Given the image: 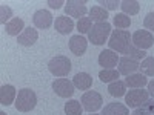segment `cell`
Masks as SVG:
<instances>
[{"instance_id": "cell-1", "label": "cell", "mask_w": 154, "mask_h": 115, "mask_svg": "<svg viewBox=\"0 0 154 115\" xmlns=\"http://www.w3.org/2000/svg\"><path fill=\"white\" fill-rule=\"evenodd\" d=\"M108 46L111 51L119 54H126V51L133 46V35L125 29H114L109 35Z\"/></svg>"}, {"instance_id": "cell-2", "label": "cell", "mask_w": 154, "mask_h": 115, "mask_svg": "<svg viewBox=\"0 0 154 115\" xmlns=\"http://www.w3.org/2000/svg\"><path fill=\"white\" fill-rule=\"evenodd\" d=\"M14 105L19 112H31L37 105V95L34 91H31L28 87L20 89L17 92V98H16Z\"/></svg>"}, {"instance_id": "cell-3", "label": "cell", "mask_w": 154, "mask_h": 115, "mask_svg": "<svg viewBox=\"0 0 154 115\" xmlns=\"http://www.w3.org/2000/svg\"><path fill=\"white\" fill-rule=\"evenodd\" d=\"M111 25L108 22H103V23H96L93 25L91 31L88 32V40L91 42L93 45L96 46H100V45H105V42L108 40V37L111 35Z\"/></svg>"}, {"instance_id": "cell-4", "label": "cell", "mask_w": 154, "mask_h": 115, "mask_svg": "<svg viewBox=\"0 0 154 115\" xmlns=\"http://www.w3.org/2000/svg\"><path fill=\"white\" fill-rule=\"evenodd\" d=\"M48 69L54 77H65L71 72V60L65 55H56L48 63Z\"/></svg>"}, {"instance_id": "cell-5", "label": "cell", "mask_w": 154, "mask_h": 115, "mask_svg": "<svg viewBox=\"0 0 154 115\" xmlns=\"http://www.w3.org/2000/svg\"><path fill=\"white\" fill-rule=\"evenodd\" d=\"M80 103L83 106V109L89 114H96L100 108H102V103H103V98L102 95L96 91H86L82 98H80Z\"/></svg>"}, {"instance_id": "cell-6", "label": "cell", "mask_w": 154, "mask_h": 115, "mask_svg": "<svg viewBox=\"0 0 154 115\" xmlns=\"http://www.w3.org/2000/svg\"><path fill=\"white\" fill-rule=\"evenodd\" d=\"M149 100V94L148 91H143V89H133L125 95V103L128 108L137 109L142 105H145L146 101Z\"/></svg>"}, {"instance_id": "cell-7", "label": "cell", "mask_w": 154, "mask_h": 115, "mask_svg": "<svg viewBox=\"0 0 154 115\" xmlns=\"http://www.w3.org/2000/svg\"><path fill=\"white\" fill-rule=\"evenodd\" d=\"M152 43H154V37H152V34H151L149 31H146V29H137V31L133 34V45H134L136 48H139V49L145 51V49L151 48Z\"/></svg>"}, {"instance_id": "cell-8", "label": "cell", "mask_w": 154, "mask_h": 115, "mask_svg": "<svg viewBox=\"0 0 154 115\" xmlns=\"http://www.w3.org/2000/svg\"><path fill=\"white\" fill-rule=\"evenodd\" d=\"M74 83L68 78H56L53 81V91L62 97V98H68V97H72L74 94Z\"/></svg>"}, {"instance_id": "cell-9", "label": "cell", "mask_w": 154, "mask_h": 115, "mask_svg": "<svg viewBox=\"0 0 154 115\" xmlns=\"http://www.w3.org/2000/svg\"><path fill=\"white\" fill-rule=\"evenodd\" d=\"M65 12L69 17H75V19H82L86 14V2L85 0H68L65 3Z\"/></svg>"}, {"instance_id": "cell-10", "label": "cell", "mask_w": 154, "mask_h": 115, "mask_svg": "<svg viewBox=\"0 0 154 115\" xmlns=\"http://www.w3.org/2000/svg\"><path fill=\"white\" fill-rule=\"evenodd\" d=\"M119 55L117 52H114V51L111 49H105V51H102V52L99 54V65L103 68V69H114V66H117V63H119Z\"/></svg>"}, {"instance_id": "cell-11", "label": "cell", "mask_w": 154, "mask_h": 115, "mask_svg": "<svg viewBox=\"0 0 154 115\" xmlns=\"http://www.w3.org/2000/svg\"><path fill=\"white\" fill-rule=\"evenodd\" d=\"M32 22H34V26L38 29H48L51 25H53V16L51 12L46 9H38L34 12L32 16Z\"/></svg>"}, {"instance_id": "cell-12", "label": "cell", "mask_w": 154, "mask_h": 115, "mask_svg": "<svg viewBox=\"0 0 154 115\" xmlns=\"http://www.w3.org/2000/svg\"><path fill=\"white\" fill-rule=\"evenodd\" d=\"M139 68H140V63L137 61V60H133V58H130V57H122L120 60H119V72H120V75H133V74H136L137 71H139Z\"/></svg>"}, {"instance_id": "cell-13", "label": "cell", "mask_w": 154, "mask_h": 115, "mask_svg": "<svg viewBox=\"0 0 154 115\" xmlns=\"http://www.w3.org/2000/svg\"><path fill=\"white\" fill-rule=\"evenodd\" d=\"M88 48V40L85 37H82L80 34L79 35H72L69 38V49H71V52L77 57H82L85 54V51Z\"/></svg>"}, {"instance_id": "cell-14", "label": "cell", "mask_w": 154, "mask_h": 115, "mask_svg": "<svg viewBox=\"0 0 154 115\" xmlns=\"http://www.w3.org/2000/svg\"><path fill=\"white\" fill-rule=\"evenodd\" d=\"M17 98V91L12 84H3L0 87V105L2 106H9L16 103Z\"/></svg>"}, {"instance_id": "cell-15", "label": "cell", "mask_w": 154, "mask_h": 115, "mask_svg": "<svg viewBox=\"0 0 154 115\" xmlns=\"http://www.w3.org/2000/svg\"><path fill=\"white\" fill-rule=\"evenodd\" d=\"M54 28L59 34L62 35H68L72 29H74V22L71 17H66V16H59L54 22Z\"/></svg>"}, {"instance_id": "cell-16", "label": "cell", "mask_w": 154, "mask_h": 115, "mask_svg": "<svg viewBox=\"0 0 154 115\" xmlns=\"http://www.w3.org/2000/svg\"><path fill=\"white\" fill-rule=\"evenodd\" d=\"M37 38H38V32H37V29H34V28H25L23 29V32L17 37V42H19V45H22V46H32L35 42H37Z\"/></svg>"}, {"instance_id": "cell-17", "label": "cell", "mask_w": 154, "mask_h": 115, "mask_svg": "<svg viewBox=\"0 0 154 115\" xmlns=\"http://www.w3.org/2000/svg\"><path fill=\"white\" fill-rule=\"evenodd\" d=\"M72 83L77 89H80V91H88V89L93 86V77L86 72H79V74L74 75Z\"/></svg>"}, {"instance_id": "cell-18", "label": "cell", "mask_w": 154, "mask_h": 115, "mask_svg": "<svg viewBox=\"0 0 154 115\" xmlns=\"http://www.w3.org/2000/svg\"><path fill=\"white\" fill-rule=\"evenodd\" d=\"M102 115H130V108L122 103H109L102 109Z\"/></svg>"}, {"instance_id": "cell-19", "label": "cell", "mask_w": 154, "mask_h": 115, "mask_svg": "<svg viewBox=\"0 0 154 115\" xmlns=\"http://www.w3.org/2000/svg\"><path fill=\"white\" fill-rule=\"evenodd\" d=\"M125 84L131 89H143V86H146L148 81L143 74H133L125 78Z\"/></svg>"}, {"instance_id": "cell-20", "label": "cell", "mask_w": 154, "mask_h": 115, "mask_svg": "<svg viewBox=\"0 0 154 115\" xmlns=\"http://www.w3.org/2000/svg\"><path fill=\"white\" fill-rule=\"evenodd\" d=\"M5 29H6V34L8 35H12V37H19L22 32H23V29H25V23H23V20L22 19H19V17H14L11 22H8L6 25H5Z\"/></svg>"}, {"instance_id": "cell-21", "label": "cell", "mask_w": 154, "mask_h": 115, "mask_svg": "<svg viewBox=\"0 0 154 115\" xmlns=\"http://www.w3.org/2000/svg\"><path fill=\"white\" fill-rule=\"evenodd\" d=\"M89 19L96 23H103L108 20V11L103 6H93L89 9Z\"/></svg>"}, {"instance_id": "cell-22", "label": "cell", "mask_w": 154, "mask_h": 115, "mask_svg": "<svg viewBox=\"0 0 154 115\" xmlns=\"http://www.w3.org/2000/svg\"><path fill=\"white\" fill-rule=\"evenodd\" d=\"M108 92H109V95L117 97V98L126 95V84H125V81L117 80V81L109 83V86H108Z\"/></svg>"}, {"instance_id": "cell-23", "label": "cell", "mask_w": 154, "mask_h": 115, "mask_svg": "<svg viewBox=\"0 0 154 115\" xmlns=\"http://www.w3.org/2000/svg\"><path fill=\"white\" fill-rule=\"evenodd\" d=\"M120 8L123 11V14L136 16L139 12V9H140V3L137 2V0H123V2L120 3Z\"/></svg>"}, {"instance_id": "cell-24", "label": "cell", "mask_w": 154, "mask_h": 115, "mask_svg": "<svg viewBox=\"0 0 154 115\" xmlns=\"http://www.w3.org/2000/svg\"><path fill=\"white\" fill-rule=\"evenodd\" d=\"M119 77H120V72L116 71V69H102V71L99 72V78L103 81V83L117 81Z\"/></svg>"}, {"instance_id": "cell-25", "label": "cell", "mask_w": 154, "mask_h": 115, "mask_svg": "<svg viewBox=\"0 0 154 115\" xmlns=\"http://www.w3.org/2000/svg\"><path fill=\"white\" fill-rule=\"evenodd\" d=\"M82 111H83V106L77 100H69L65 103V114L66 115H82Z\"/></svg>"}, {"instance_id": "cell-26", "label": "cell", "mask_w": 154, "mask_h": 115, "mask_svg": "<svg viewBox=\"0 0 154 115\" xmlns=\"http://www.w3.org/2000/svg\"><path fill=\"white\" fill-rule=\"evenodd\" d=\"M140 74L145 77H154V57H146L140 63Z\"/></svg>"}, {"instance_id": "cell-27", "label": "cell", "mask_w": 154, "mask_h": 115, "mask_svg": "<svg viewBox=\"0 0 154 115\" xmlns=\"http://www.w3.org/2000/svg\"><path fill=\"white\" fill-rule=\"evenodd\" d=\"M133 115H154V98L148 100L145 105H142L140 108H137Z\"/></svg>"}, {"instance_id": "cell-28", "label": "cell", "mask_w": 154, "mask_h": 115, "mask_svg": "<svg viewBox=\"0 0 154 115\" xmlns=\"http://www.w3.org/2000/svg\"><path fill=\"white\" fill-rule=\"evenodd\" d=\"M112 22H114V25H116V28H117V29L130 28V25H131V19L128 17L126 14H116Z\"/></svg>"}, {"instance_id": "cell-29", "label": "cell", "mask_w": 154, "mask_h": 115, "mask_svg": "<svg viewBox=\"0 0 154 115\" xmlns=\"http://www.w3.org/2000/svg\"><path fill=\"white\" fill-rule=\"evenodd\" d=\"M93 28V20L89 17H82L79 22H77V31L80 34H88Z\"/></svg>"}, {"instance_id": "cell-30", "label": "cell", "mask_w": 154, "mask_h": 115, "mask_svg": "<svg viewBox=\"0 0 154 115\" xmlns=\"http://www.w3.org/2000/svg\"><path fill=\"white\" fill-rule=\"evenodd\" d=\"M126 57H130V58L139 61V60H145L146 58V52L142 51V49H139V48H136L133 45V46H130V49L126 51Z\"/></svg>"}, {"instance_id": "cell-31", "label": "cell", "mask_w": 154, "mask_h": 115, "mask_svg": "<svg viewBox=\"0 0 154 115\" xmlns=\"http://www.w3.org/2000/svg\"><path fill=\"white\" fill-rule=\"evenodd\" d=\"M12 19H14V17H12V9L9 6H6V5L0 6V22H2L3 25H6L8 20L11 22Z\"/></svg>"}, {"instance_id": "cell-32", "label": "cell", "mask_w": 154, "mask_h": 115, "mask_svg": "<svg viewBox=\"0 0 154 115\" xmlns=\"http://www.w3.org/2000/svg\"><path fill=\"white\" fill-rule=\"evenodd\" d=\"M143 26H145V29L154 32V12L146 14V17L143 19Z\"/></svg>"}, {"instance_id": "cell-33", "label": "cell", "mask_w": 154, "mask_h": 115, "mask_svg": "<svg viewBox=\"0 0 154 115\" xmlns=\"http://www.w3.org/2000/svg\"><path fill=\"white\" fill-rule=\"evenodd\" d=\"M100 5H103L105 9H117V6H120V3L117 0H100Z\"/></svg>"}, {"instance_id": "cell-34", "label": "cell", "mask_w": 154, "mask_h": 115, "mask_svg": "<svg viewBox=\"0 0 154 115\" xmlns=\"http://www.w3.org/2000/svg\"><path fill=\"white\" fill-rule=\"evenodd\" d=\"M48 5H49V8H53V9H59V8H62V5H63V2L62 0H49L48 2Z\"/></svg>"}, {"instance_id": "cell-35", "label": "cell", "mask_w": 154, "mask_h": 115, "mask_svg": "<svg viewBox=\"0 0 154 115\" xmlns=\"http://www.w3.org/2000/svg\"><path fill=\"white\" fill-rule=\"evenodd\" d=\"M146 86H148V94L154 98V80H152V81H149Z\"/></svg>"}, {"instance_id": "cell-36", "label": "cell", "mask_w": 154, "mask_h": 115, "mask_svg": "<svg viewBox=\"0 0 154 115\" xmlns=\"http://www.w3.org/2000/svg\"><path fill=\"white\" fill-rule=\"evenodd\" d=\"M0 115H6V114H5V112H0Z\"/></svg>"}, {"instance_id": "cell-37", "label": "cell", "mask_w": 154, "mask_h": 115, "mask_svg": "<svg viewBox=\"0 0 154 115\" xmlns=\"http://www.w3.org/2000/svg\"><path fill=\"white\" fill-rule=\"evenodd\" d=\"M91 115H102V114H91Z\"/></svg>"}]
</instances>
